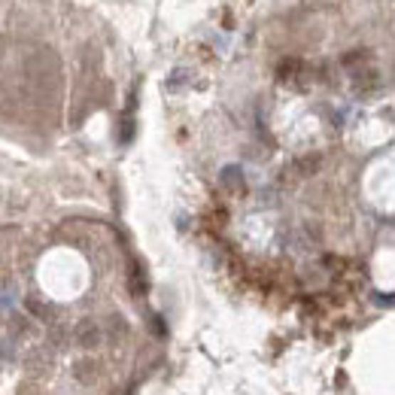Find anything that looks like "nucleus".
<instances>
[{"label":"nucleus","instance_id":"obj_1","mask_svg":"<svg viewBox=\"0 0 395 395\" xmlns=\"http://www.w3.org/2000/svg\"><path fill=\"white\" fill-rule=\"evenodd\" d=\"M100 329H98V322H92V320H85V322H79L76 325V344L83 347V349H95V347H100Z\"/></svg>","mask_w":395,"mask_h":395},{"label":"nucleus","instance_id":"obj_2","mask_svg":"<svg viewBox=\"0 0 395 395\" xmlns=\"http://www.w3.org/2000/svg\"><path fill=\"white\" fill-rule=\"evenodd\" d=\"M25 307H28L31 316H37V320H43V322H52L55 320V307H52V304H46L43 298H37V295H31L25 301Z\"/></svg>","mask_w":395,"mask_h":395},{"label":"nucleus","instance_id":"obj_3","mask_svg":"<svg viewBox=\"0 0 395 395\" xmlns=\"http://www.w3.org/2000/svg\"><path fill=\"white\" fill-rule=\"evenodd\" d=\"M9 329H16L19 335H28V322L21 320V316H13V320H9Z\"/></svg>","mask_w":395,"mask_h":395}]
</instances>
